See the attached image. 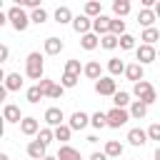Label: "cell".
Here are the masks:
<instances>
[{"instance_id":"49","label":"cell","mask_w":160,"mask_h":160,"mask_svg":"<svg viewBox=\"0 0 160 160\" xmlns=\"http://www.w3.org/2000/svg\"><path fill=\"white\" fill-rule=\"evenodd\" d=\"M158 58H160V48H158Z\"/></svg>"},{"instance_id":"46","label":"cell","mask_w":160,"mask_h":160,"mask_svg":"<svg viewBox=\"0 0 160 160\" xmlns=\"http://www.w3.org/2000/svg\"><path fill=\"white\" fill-rule=\"evenodd\" d=\"M0 160H10V155L8 152H0Z\"/></svg>"},{"instance_id":"16","label":"cell","mask_w":160,"mask_h":160,"mask_svg":"<svg viewBox=\"0 0 160 160\" xmlns=\"http://www.w3.org/2000/svg\"><path fill=\"white\" fill-rule=\"evenodd\" d=\"M82 75L98 82V80L102 78V68H100V62H98V60H90V62L85 65V70H82Z\"/></svg>"},{"instance_id":"41","label":"cell","mask_w":160,"mask_h":160,"mask_svg":"<svg viewBox=\"0 0 160 160\" xmlns=\"http://www.w3.org/2000/svg\"><path fill=\"white\" fill-rule=\"evenodd\" d=\"M148 138H150V140H158V142H160V122H152V125L148 128Z\"/></svg>"},{"instance_id":"24","label":"cell","mask_w":160,"mask_h":160,"mask_svg":"<svg viewBox=\"0 0 160 160\" xmlns=\"http://www.w3.org/2000/svg\"><path fill=\"white\" fill-rule=\"evenodd\" d=\"M98 45H100V38H98L95 32H88V35L80 38V48H82V50H95Z\"/></svg>"},{"instance_id":"29","label":"cell","mask_w":160,"mask_h":160,"mask_svg":"<svg viewBox=\"0 0 160 160\" xmlns=\"http://www.w3.org/2000/svg\"><path fill=\"white\" fill-rule=\"evenodd\" d=\"M112 12H115V18L122 20V18L130 12V2H128V0H115V2H112Z\"/></svg>"},{"instance_id":"2","label":"cell","mask_w":160,"mask_h":160,"mask_svg":"<svg viewBox=\"0 0 160 160\" xmlns=\"http://www.w3.org/2000/svg\"><path fill=\"white\" fill-rule=\"evenodd\" d=\"M8 22H10L18 32H22V30H28V25H30L32 20H30V15L22 10V5H12V8L8 10Z\"/></svg>"},{"instance_id":"42","label":"cell","mask_w":160,"mask_h":160,"mask_svg":"<svg viewBox=\"0 0 160 160\" xmlns=\"http://www.w3.org/2000/svg\"><path fill=\"white\" fill-rule=\"evenodd\" d=\"M62 92H65V88L55 82V88H52V92H50V100H60V98H62Z\"/></svg>"},{"instance_id":"17","label":"cell","mask_w":160,"mask_h":160,"mask_svg":"<svg viewBox=\"0 0 160 160\" xmlns=\"http://www.w3.org/2000/svg\"><path fill=\"white\" fill-rule=\"evenodd\" d=\"M55 158L58 160H82L80 158V150H75L72 145H60V150H58Z\"/></svg>"},{"instance_id":"4","label":"cell","mask_w":160,"mask_h":160,"mask_svg":"<svg viewBox=\"0 0 160 160\" xmlns=\"http://www.w3.org/2000/svg\"><path fill=\"white\" fill-rule=\"evenodd\" d=\"M135 58H138V62L145 68V65H150V62H155L158 60V50L152 48V45H138V50H135Z\"/></svg>"},{"instance_id":"48","label":"cell","mask_w":160,"mask_h":160,"mask_svg":"<svg viewBox=\"0 0 160 160\" xmlns=\"http://www.w3.org/2000/svg\"><path fill=\"white\" fill-rule=\"evenodd\" d=\"M42 160H58V158H52V155H45V158H42Z\"/></svg>"},{"instance_id":"32","label":"cell","mask_w":160,"mask_h":160,"mask_svg":"<svg viewBox=\"0 0 160 160\" xmlns=\"http://www.w3.org/2000/svg\"><path fill=\"white\" fill-rule=\"evenodd\" d=\"M112 102H115V108H128L130 105V92H125V90H118L115 95H112Z\"/></svg>"},{"instance_id":"31","label":"cell","mask_w":160,"mask_h":160,"mask_svg":"<svg viewBox=\"0 0 160 160\" xmlns=\"http://www.w3.org/2000/svg\"><path fill=\"white\" fill-rule=\"evenodd\" d=\"M70 135H72V128H70V125H60V128H55V140H58V142L68 145Z\"/></svg>"},{"instance_id":"28","label":"cell","mask_w":160,"mask_h":160,"mask_svg":"<svg viewBox=\"0 0 160 160\" xmlns=\"http://www.w3.org/2000/svg\"><path fill=\"white\" fill-rule=\"evenodd\" d=\"M42 98H45V95H42L40 85H32V88H28V92H25V100H28L30 105H38V102H40Z\"/></svg>"},{"instance_id":"3","label":"cell","mask_w":160,"mask_h":160,"mask_svg":"<svg viewBox=\"0 0 160 160\" xmlns=\"http://www.w3.org/2000/svg\"><path fill=\"white\" fill-rule=\"evenodd\" d=\"M130 120V110H122V108H110L108 110V128H122L125 122Z\"/></svg>"},{"instance_id":"15","label":"cell","mask_w":160,"mask_h":160,"mask_svg":"<svg viewBox=\"0 0 160 160\" xmlns=\"http://www.w3.org/2000/svg\"><path fill=\"white\" fill-rule=\"evenodd\" d=\"M155 18H158V15H155V10H150V8H142V10L138 12V25H142V28L148 30V28H152Z\"/></svg>"},{"instance_id":"33","label":"cell","mask_w":160,"mask_h":160,"mask_svg":"<svg viewBox=\"0 0 160 160\" xmlns=\"http://www.w3.org/2000/svg\"><path fill=\"white\" fill-rule=\"evenodd\" d=\"M150 90H155V88H152L148 80H140V82H135V88H132V92H135V98H138V100H140L142 95H148Z\"/></svg>"},{"instance_id":"21","label":"cell","mask_w":160,"mask_h":160,"mask_svg":"<svg viewBox=\"0 0 160 160\" xmlns=\"http://www.w3.org/2000/svg\"><path fill=\"white\" fill-rule=\"evenodd\" d=\"M62 48H65V45H62L60 38H45V52H48V55H60Z\"/></svg>"},{"instance_id":"8","label":"cell","mask_w":160,"mask_h":160,"mask_svg":"<svg viewBox=\"0 0 160 160\" xmlns=\"http://www.w3.org/2000/svg\"><path fill=\"white\" fill-rule=\"evenodd\" d=\"M110 22H112V18H108V15H100V18H95V20H92V32H95L98 38H102V35H110Z\"/></svg>"},{"instance_id":"14","label":"cell","mask_w":160,"mask_h":160,"mask_svg":"<svg viewBox=\"0 0 160 160\" xmlns=\"http://www.w3.org/2000/svg\"><path fill=\"white\" fill-rule=\"evenodd\" d=\"M20 132L22 135H38L40 132V122H38V118H22V122H20Z\"/></svg>"},{"instance_id":"7","label":"cell","mask_w":160,"mask_h":160,"mask_svg":"<svg viewBox=\"0 0 160 160\" xmlns=\"http://www.w3.org/2000/svg\"><path fill=\"white\" fill-rule=\"evenodd\" d=\"M148 140H150V138H148V130H142V128H130V130H128V142H130V145L142 148Z\"/></svg>"},{"instance_id":"27","label":"cell","mask_w":160,"mask_h":160,"mask_svg":"<svg viewBox=\"0 0 160 160\" xmlns=\"http://www.w3.org/2000/svg\"><path fill=\"white\" fill-rule=\"evenodd\" d=\"M85 15H88L90 20L100 18V15H102V5H100L98 0H90V2H85Z\"/></svg>"},{"instance_id":"19","label":"cell","mask_w":160,"mask_h":160,"mask_svg":"<svg viewBox=\"0 0 160 160\" xmlns=\"http://www.w3.org/2000/svg\"><path fill=\"white\" fill-rule=\"evenodd\" d=\"M125 62L120 60V58H110L108 60V72H110V78H118V75H125Z\"/></svg>"},{"instance_id":"26","label":"cell","mask_w":160,"mask_h":160,"mask_svg":"<svg viewBox=\"0 0 160 160\" xmlns=\"http://www.w3.org/2000/svg\"><path fill=\"white\" fill-rule=\"evenodd\" d=\"M90 125H92L95 130H102V128H108V112H102V110L92 112V115H90Z\"/></svg>"},{"instance_id":"23","label":"cell","mask_w":160,"mask_h":160,"mask_svg":"<svg viewBox=\"0 0 160 160\" xmlns=\"http://www.w3.org/2000/svg\"><path fill=\"white\" fill-rule=\"evenodd\" d=\"M140 40H142V45H152V48H155V42L160 40V30H158V28H148V30H142Z\"/></svg>"},{"instance_id":"25","label":"cell","mask_w":160,"mask_h":160,"mask_svg":"<svg viewBox=\"0 0 160 160\" xmlns=\"http://www.w3.org/2000/svg\"><path fill=\"white\" fill-rule=\"evenodd\" d=\"M145 115H148V105L140 102V100H135V102L130 105V118H132V120H142Z\"/></svg>"},{"instance_id":"6","label":"cell","mask_w":160,"mask_h":160,"mask_svg":"<svg viewBox=\"0 0 160 160\" xmlns=\"http://www.w3.org/2000/svg\"><path fill=\"white\" fill-rule=\"evenodd\" d=\"M45 122H48V128H60V125H65V112L60 110V108H48L45 110Z\"/></svg>"},{"instance_id":"10","label":"cell","mask_w":160,"mask_h":160,"mask_svg":"<svg viewBox=\"0 0 160 160\" xmlns=\"http://www.w3.org/2000/svg\"><path fill=\"white\" fill-rule=\"evenodd\" d=\"M72 130H82V128H88L90 125V115L88 112H82V110H75L72 115H70V122H68Z\"/></svg>"},{"instance_id":"34","label":"cell","mask_w":160,"mask_h":160,"mask_svg":"<svg viewBox=\"0 0 160 160\" xmlns=\"http://www.w3.org/2000/svg\"><path fill=\"white\" fill-rule=\"evenodd\" d=\"M35 140H40L42 145H50V142L55 140V130H52V128H42V130L38 132V138H35Z\"/></svg>"},{"instance_id":"35","label":"cell","mask_w":160,"mask_h":160,"mask_svg":"<svg viewBox=\"0 0 160 160\" xmlns=\"http://www.w3.org/2000/svg\"><path fill=\"white\" fill-rule=\"evenodd\" d=\"M110 32H112V35H118V38H122V35H125V20L112 18V22H110Z\"/></svg>"},{"instance_id":"5","label":"cell","mask_w":160,"mask_h":160,"mask_svg":"<svg viewBox=\"0 0 160 160\" xmlns=\"http://www.w3.org/2000/svg\"><path fill=\"white\" fill-rule=\"evenodd\" d=\"M95 92L98 95H115L118 92V82H115V78H110V75H102L98 82H95Z\"/></svg>"},{"instance_id":"43","label":"cell","mask_w":160,"mask_h":160,"mask_svg":"<svg viewBox=\"0 0 160 160\" xmlns=\"http://www.w3.org/2000/svg\"><path fill=\"white\" fill-rule=\"evenodd\" d=\"M8 55H10V48H8V45H0V62H5Z\"/></svg>"},{"instance_id":"44","label":"cell","mask_w":160,"mask_h":160,"mask_svg":"<svg viewBox=\"0 0 160 160\" xmlns=\"http://www.w3.org/2000/svg\"><path fill=\"white\" fill-rule=\"evenodd\" d=\"M90 160H110V158H108L105 152H92V155H90Z\"/></svg>"},{"instance_id":"22","label":"cell","mask_w":160,"mask_h":160,"mask_svg":"<svg viewBox=\"0 0 160 160\" xmlns=\"http://www.w3.org/2000/svg\"><path fill=\"white\" fill-rule=\"evenodd\" d=\"M122 150H125V148H122V142H120V140H108L102 152H105L108 158H120V155H122Z\"/></svg>"},{"instance_id":"12","label":"cell","mask_w":160,"mask_h":160,"mask_svg":"<svg viewBox=\"0 0 160 160\" xmlns=\"http://www.w3.org/2000/svg\"><path fill=\"white\" fill-rule=\"evenodd\" d=\"M2 120H5V122H22L20 108L12 105V102H5V108H2Z\"/></svg>"},{"instance_id":"9","label":"cell","mask_w":160,"mask_h":160,"mask_svg":"<svg viewBox=\"0 0 160 160\" xmlns=\"http://www.w3.org/2000/svg\"><path fill=\"white\" fill-rule=\"evenodd\" d=\"M72 30L82 38V35H88V32L92 30V20H90L88 15H78V18L72 20Z\"/></svg>"},{"instance_id":"11","label":"cell","mask_w":160,"mask_h":160,"mask_svg":"<svg viewBox=\"0 0 160 160\" xmlns=\"http://www.w3.org/2000/svg\"><path fill=\"white\" fill-rule=\"evenodd\" d=\"M45 150H48V145H42L40 140H30V142H28V158H30V160H42V158L48 155Z\"/></svg>"},{"instance_id":"39","label":"cell","mask_w":160,"mask_h":160,"mask_svg":"<svg viewBox=\"0 0 160 160\" xmlns=\"http://www.w3.org/2000/svg\"><path fill=\"white\" fill-rule=\"evenodd\" d=\"M78 80H80L78 75H70V72H62V78H60V85H62V88H75V85H78Z\"/></svg>"},{"instance_id":"20","label":"cell","mask_w":160,"mask_h":160,"mask_svg":"<svg viewBox=\"0 0 160 160\" xmlns=\"http://www.w3.org/2000/svg\"><path fill=\"white\" fill-rule=\"evenodd\" d=\"M5 88H8V92L20 90V88H22V75H20V72H8V75H5Z\"/></svg>"},{"instance_id":"1","label":"cell","mask_w":160,"mask_h":160,"mask_svg":"<svg viewBox=\"0 0 160 160\" xmlns=\"http://www.w3.org/2000/svg\"><path fill=\"white\" fill-rule=\"evenodd\" d=\"M42 72H45L42 55H40V52H30V55H28V60H25V75H28L30 80H38V82H40V80L45 78Z\"/></svg>"},{"instance_id":"36","label":"cell","mask_w":160,"mask_h":160,"mask_svg":"<svg viewBox=\"0 0 160 160\" xmlns=\"http://www.w3.org/2000/svg\"><path fill=\"white\" fill-rule=\"evenodd\" d=\"M82 70H85V68L80 65V60H68V62H65V72H70V75H78V78H80Z\"/></svg>"},{"instance_id":"37","label":"cell","mask_w":160,"mask_h":160,"mask_svg":"<svg viewBox=\"0 0 160 160\" xmlns=\"http://www.w3.org/2000/svg\"><path fill=\"white\" fill-rule=\"evenodd\" d=\"M30 20H32L35 25H42V22L48 20V12H45V8H38V10H32V12H30Z\"/></svg>"},{"instance_id":"13","label":"cell","mask_w":160,"mask_h":160,"mask_svg":"<svg viewBox=\"0 0 160 160\" xmlns=\"http://www.w3.org/2000/svg\"><path fill=\"white\" fill-rule=\"evenodd\" d=\"M125 78L132 80V82H140V80H145V68L140 62H132V65L125 68Z\"/></svg>"},{"instance_id":"38","label":"cell","mask_w":160,"mask_h":160,"mask_svg":"<svg viewBox=\"0 0 160 160\" xmlns=\"http://www.w3.org/2000/svg\"><path fill=\"white\" fill-rule=\"evenodd\" d=\"M120 50H138V48H135V38H132L130 32H125V35L120 38Z\"/></svg>"},{"instance_id":"18","label":"cell","mask_w":160,"mask_h":160,"mask_svg":"<svg viewBox=\"0 0 160 160\" xmlns=\"http://www.w3.org/2000/svg\"><path fill=\"white\" fill-rule=\"evenodd\" d=\"M75 18H72V10L68 8V5H60L58 10H55V22L58 25H68V22H72Z\"/></svg>"},{"instance_id":"45","label":"cell","mask_w":160,"mask_h":160,"mask_svg":"<svg viewBox=\"0 0 160 160\" xmlns=\"http://www.w3.org/2000/svg\"><path fill=\"white\" fill-rule=\"evenodd\" d=\"M152 10H155V15H158V18H160V0H158V2H155V8H152Z\"/></svg>"},{"instance_id":"47","label":"cell","mask_w":160,"mask_h":160,"mask_svg":"<svg viewBox=\"0 0 160 160\" xmlns=\"http://www.w3.org/2000/svg\"><path fill=\"white\" fill-rule=\"evenodd\" d=\"M155 160H160V145L155 148Z\"/></svg>"},{"instance_id":"40","label":"cell","mask_w":160,"mask_h":160,"mask_svg":"<svg viewBox=\"0 0 160 160\" xmlns=\"http://www.w3.org/2000/svg\"><path fill=\"white\" fill-rule=\"evenodd\" d=\"M38 85H40L42 95H45V98H50V92H52V88H55V80H50V78H42Z\"/></svg>"},{"instance_id":"30","label":"cell","mask_w":160,"mask_h":160,"mask_svg":"<svg viewBox=\"0 0 160 160\" xmlns=\"http://www.w3.org/2000/svg\"><path fill=\"white\" fill-rule=\"evenodd\" d=\"M100 48H105V50H115V48H120V38L118 35H102L100 38Z\"/></svg>"}]
</instances>
